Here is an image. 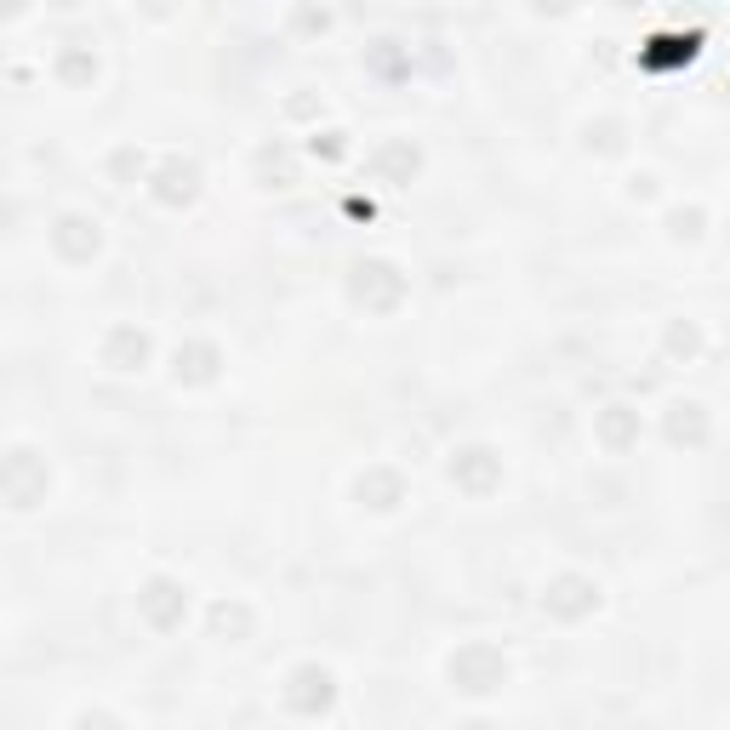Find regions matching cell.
Instances as JSON below:
<instances>
[{"instance_id": "6da1fadb", "label": "cell", "mask_w": 730, "mask_h": 730, "mask_svg": "<svg viewBox=\"0 0 730 730\" xmlns=\"http://www.w3.org/2000/svg\"><path fill=\"white\" fill-rule=\"evenodd\" d=\"M451 679H457L462 691H491V684L502 679V656L485 651V645H468L462 656H451Z\"/></svg>"}, {"instance_id": "277c9868", "label": "cell", "mask_w": 730, "mask_h": 730, "mask_svg": "<svg viewBox=\"0 0 730 730\" xmlns=\"http://www.w3.org/2000/svg\"><path fill=\"white\" fill-rule=\"evenodd\" d=\"M80 228H92V223H80V218H63V223H57V246H63V251H75V257L97 251V234H80Z\"/></svg>"}, {"instance_id": "7a4b0ae2", "label": "cell", "mask_w": 730, "mask_h": 730, "mask_svg": "<svg viewBox=\"0 0 730 730\" xmlns=\"http://www.w3.org/2000/svg\"><path fill=\"white\" fill-rule=\"evenodd\" d=\"M331 702V674L319 668H297L291 674V707H303V714H314V707Z\"/></svg>"}, {"instance_id": "3957f363", "label": "cell", "mask_w": 730, "mask_h": 730, "mask_svg": "<svg viewBox=\"0 0 730 730\" xmlns=\"http://www.w3.org/2000/svg\"><path fill=\"white\" fill-rule=\"evenodd\" d=\"M143 605H148V616H155V622H160V628H166V622H171V616H177V611H183V593H177V588H171V583H155V588H148V593H143Z\"/></svg>"}, {"instance_id": "5b68a950", "label": "cell", "mask_w": 730, "mask_h": 730, "mask_svg": "<svg viewBox=\"0 0 730 730\" xmlns=\"http://www.w3.org/2000/svg\"><path fill=\"white\" fill-rule=\"evenodd\" d=\"M485 457H491V451H462V457L451 462V480L462 474L468 485H485V480H491V462H485Z\"/></svg>"}, {"instance_id": "52a82bcc", "label": "cell", "mask_w": 730, "mask_h": 730, "mask_svg": "<svg viewBox=\"0 0 730 730\" xmlns=\"http://www.w3.org/2000/svg\"><path fill=\"white\" fill-rule=\"evenodd\" d=\"M605 440H628V417H605Z\"/></svg>"}, {"instance_id": "8992f818", "label": "cell", "mask_w": 730, "mask_h": 730, "mask_svg": "<svg viewBox=\"0 0 730 730\" xmlns=\"http://www.w3.org/2000/svg\"><path fill=\"white\" fill-rule=\"evenodd\" d=\"M679 411H684V417H674V440H684V434L702 440V417H696V405H679Z\"/></svg>"}]
</instances>
